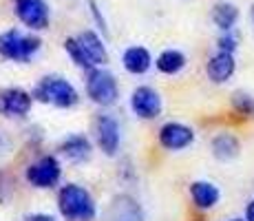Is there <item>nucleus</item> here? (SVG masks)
<instances>
[{
    "label": "nucleus",
    "instance_id": "nucleus-1",
    "mask_svg": "<svg viewBox=\"0 0 254 221\" xmlns=\"http://www.w3.org/2000/svg\"><path fill=\"white\" fill-rule=\"evenodd\" d=\"M64 51L69 58L75 62L80 69H95L109 62V53L102 42V38L95 31L86 29V31L77 33L75 38H66L64 40Z\"/></svg>",
    "mask_w": 254,
    "mask_h": 221
},
{
    "label": "nucleus",
    "instance_id": "nucleus-2",
    "mask_svg": "<svg viewBox=\"0 0 254 221\" xmlns=\"http://www.w3.org/2000/svg\"><path fill=\"white\" fill-rule=\"evenodd\" d=\"M58 208L66 221H93L97 215L95 199L86 188L77 184H66L58 195Z\"/></svg>",
    "mask_w": 254,
    "mask_h": 221
},
{
    "label": "nucleus",
    "instance_id": "nucleus-3",
    "mask_svg": "<svg viewBox=\"0 0 254 221\" xmlns=\"http://www.w3.org/2000/svg\"><path fill=\"white\" fill-rule=\"evenodd\" d=\"M31 95L36 97L38 102L58 106V109H71V106H75L77 100H80L75 86H73L71 82H66L64 77H58V75L42 77L36 84V88H33Z\"/></svg>",
    "mask_w": 254,
    "mask_h": 221
},
{
    "label": "nucleus",
    "instance_id": "nucleus-4",
    "mask_svg": "<svg viewBox=\"0 0 254 221\" xmlns=\"http://www.w3.org/2000/svg\"><path fill=\"white\" fill-rule=\"evenodd\" d=\"M40 38L24 36L18 29L0 33V56L13 62H27L40 51Z\"/></svg>",
    "mask_w": 254,
    "mask_h": 221
},
{
    "label": "nucleus",
    "instance_id": "nucleus-5",
    "mask_svg": "<svg viewBox=\"0 0 254 221\" xmlns=\"http://www.w3.org/2000/svg\"><path fill=\"white\" fill-rule=\"evenodd\" d=\"M86 95L100 106L115 104L117 97H120L115 75L106 69H91L89 75H86Z\"/></svg>",
    "mask_w": 254,
    "mask_h": 221
},
{
    "label": "nucleus",
    "instance_id": "nucleus-6",
    "mask_svg": "<svg viewBox=\"0 0 254 221\" xmlns=\"http://www.w3.org/2000/svg\"><path fill=\"white\" fill-rule=\"evenodd\" d=\"M62 166L53 155H45L27 168V181L36 188H53L60 181Z\"/></svg>",
    "mask_w": 254,
    "mask_h": 221
},
{
    "label": "nucleus",
    "instance_id": "nucleus-7",
    "mask_svg": "<svg viewBox=\"0 0 254 221\" xmlns=\"http://www.w3.org/2000/svg\"><path fill=\"white\" fill-rule=\"evenodd\" d=\"M16 16L33 31L47 29L49 20H51V11L45 0H16Z\"/></svg>",
    "mask_w": 254,
    "mask_h": 221
},
{
    "label": "nucleus",
    "instance_id": "nucleus-8",
    "mask_svg": "<svg viewBox=\"0 0 254 221\" xmlns=\"http://www.w3.org/2000/svg\"><path fill=\"white\" fill-rule=\"evenodd\" d=\"M162 95L150 86H137L130 95V109L141 120H155L162 113Z\"/></svg>",
    "mask_w": 254,
    "mask_h": 221
},
{
    "label": "nucleus",
    "instance_id": "nucleus-9",
    "mask_svg": "<svg viewBox=\"0 0 254 221\" xmlns=\"http://www.w3.org/2000/svg\"><path fill=\"white\" fill-rule=\"evenodd\" d=\"M95 137H97V144H100L102 153L113 157L120 150V124H117L115 117L111 115H100L95 122Z\"/></svg>",
    "mask_w": 254,
    "mask_h": 221
},
{
    "label": "nucleus",
    "instance_id": "nucleus-10",
    "mask_svg": "<svg viewBox=\"0 0 254 221\" xmlns=\"http://www.w3.org/2000/svg\"><path fill=\"white\" fill-rule=\"evenodd\" d=\"M194 142V131L179 122H168L159 129V144L166 150H184Z\"/></svg>",
    "mask_w": 254,
    "mask_h": 221
},
{
    "label": "nucleus",
    "instance_id": "nucleus-11",
    "mask_svg": "<svg viewBox=\"0 0 254 221\" xmlns=\"http://www.w3.org/2000/svg\"><path fill=\"white\" fill-rule=\"evenodd\" d=\"M33 95L22 88H4L0 91V113L4 117H24L31 111Z\"/></svg>",
    "mask_w": 254,
    "mask_h": 221
},
{
    "label": "nucleus",
    "instance_id": "nucleus-12",
    "mask_svg": "<svg viewBox=\"0 0 254 221\" xmlns=\"http://www.w3.org/2000/svg\"><path fill=\"white\" fill-rule=\"evenodd\" d=\"M234 69H237V62H234V53L230 51H221L214 53L206 65V73L208 77L214 82V84H223L234 75Z\"/></svg>",
    "mask_w": 254,
    "mask_h": 221
},
{
    "label": "nucleus",
    "instance_id": "nucleus-13",
    "mask_svg": "<svg viewBox=\"0 0 254 221\" xmlns=\"http://www.w3.org/2000/svg\"><path fill=\"white\" fill-rule=\"evenodd\" d=\"M109 219L111 221H144V215H141L137 201L122 195V197L113 199V204H111Z\"/></svg>",
    "mask_w": 254,
    "mask_h": 221
},
{
    "label": "nucleus",
    "instance_id": "nucleus-14",
    "mask_svg": "<svg viewBox=\"0 0 254 221\" xmlns=\"http://www.w3.org/2000/svg\"><path fill=\"white\" fill-rule=\"evenodd\" d=\"M122 65H124V69L128 73H133V75H144V73L153 67V58H150L148 49L130 47V49H126L124 56H122Z\"/></svg>",
    "mask_w": 254,
    "mask_h": 221
},
{
    "label": "nucleus",
    "instance_id": "nucleus-15",
    "mask_svg": "<svg viewBox=\"0 0 254 221\" xmlns=\"http://www.w3.org/2000/svg\"><path fill=\"white\" fill-rule=\"evenodd\" d=\"M190 197H192L197 208L210 210L219 204L221 193H219V188L212 181H194V184H190Z\"/></svg>",
    "mask_w": 254,
    "mask_h": 221
},
{
    "label": "nucleus",
    "instance_id": "nucleus-16",
    "mask_svg": "<svg viewBox=\"0 0 254 221\" xmlns=\"http://www.w3.org/2000/svg\"><path fill=\"white\" fill-rule=\"evenodd\" d=\"M239 153H241V144L230 133H219L212 140V155L219 161H230L234 157H239Z\"/></svg>",
    "mask_w": 254,
    "mask_h": 221
},
{
    "label": "nucleus",
    "instance_id": "nucleus-17",
    "mask_svg": "<svg viewBox=\"0 0 254 221\" xmlns=\"http://www.w3.org/2000/svg\"><path fill=\"white\" fill-rule=\"evenodd\" d=\"M62 153L71 161H84L91 157V142L84 135H69L62 142Z\"/></svg>",
    "mask_w": 254,
    "mask_h": 221
},
{
    "label": "nucleus",
    "instance_id": "nucleus-18",
    "mask_svg": "<svg viewBox=\"0 0 254 221\" xmlns=\"http://www.w3.org/2000/svg\"><path fill=\"white\" fill-rule=\"evenodd\" d=\"M155 65H157V69L162 73H166V75H177L186 67V56L182 51H177V49H166V51L159 53Z\"/></svg>",
    "mask_w": 254,
    "mask_h": 221
},
{
    "label": "nucleus",
    "instance_id": "nucleus-19",
    "mask_svg": "<svg viewBox=\"0 0 254 221\" xmlns=\"http://www.w3.org/2000/svg\"><path fill=\"white\" fill-rule=\"evenodd\" d=\"M239 20V9L230 2H219L212 9V22L217 24L221 31H232L234 24Z\"/></svg>",
    "mask_w": 254,
    "mask_h": 221
},
{
    "label": "nucleus",
    "instance_id": "nucleus-20",
    "mask_svg": "<svg viewBox=\"0 0 254 221\" xmlns=\"http://www.w3.org/2000/svg\"><path fill=\"white\" fill-rule=\"evenodd\" d=\"M232 104H234V109L241 113V115H248V117L254 115V97L248 95V93H241V91L234 93Z\"/></svg>",
    "mask_w": 254,
    "mask_h": 221
},
{
    "label": "nucleus",
    "instance_id": "nucleus-21",
    "mask_svg": "<svg viewBox=\"0 0 254 221\" xmlns=\"http://www.w3.org/2000/svg\"><path fill=\"white\" fill-rule=\"evenodd\" d=\"M237 44H239V38H237V33H232V31H223V36L219 38V49H221V51L234 53Z\"/></svg>",
    "mask_w": 254,
    "mask_h": 221
},
{
    "label": "nucleus",
    "instance_id": "nucleus-22",
    "mask_svg": "<svg viewBox=\"0 0 254 221\" xmlns=\"http://www.w3.org/2000/svg\"><path fill=\"white\" fill-rule=\"evenodd\" d=\"M27 221H56L51 217V215H42V213H38V215H31V217H27Z\"/></svg>",
    "mask_w": 254,
    "mask_h": 221
},
{
    "label": "nucleus",
    "instance_id": "nucleus-23",
    "mask_svg": "<svg viewBox=\"0 0 254 221\" xmlns=\"http://www.w3.org/2000/svg\"><path fill=\"white\" fill-rule=\"evenodd\" d=\"M246 219L248 221H254V199L248 204V208H246Z\"/></svg>",
    "mask_w": 254,
    "mask_h": 221
},
{
    "label": "nucleus",
    "instance_id": "nucleus-24",
    "mask_svg": "<svg viewBox=\"0 0 254 221\" xmlns=\"http://www.w3.org/2000/svg\"><path fill=\"white\" fill-rule=\"evenodd\" d=\"M230 221H248V219H230Z\"/></svg>",
    "mask_w": 254,
    "mask_h": 221
},
{
    "label": "nucleus",
    "instance_id": "nucleus-25",
    "mask_svg": "<svg viewBox=\"0 0 254 221\" xmlns=\"http://www.w3.org/2000/svg\"><path fill=\"white\" fill-rule=\"evenodd\" d=\"M252 20H254V7H252Z\"/></svg>",
    "mask_w": 254,
    "mask_h": 221
}]
</instances>
